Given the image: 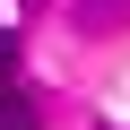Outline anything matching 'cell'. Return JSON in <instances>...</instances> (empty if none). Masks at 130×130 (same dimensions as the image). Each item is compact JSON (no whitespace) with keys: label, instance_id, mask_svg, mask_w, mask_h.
I'll use <instances>...</instances> for the list:
<instances>
[{"label":"cell","instance_id":"obj_4","mask_svg":"<svg viewBox=\"0 0 130 130\" xmlns=\"http://www.w3.org/2000/svg\"><path fill=\"white\" fill-rule=\"evenodd\" d=\"M26 9H35V0H26Z\"/></svg>","mask_w":130,"mask_h":130},{"label":"cell","instance_id":"obj_3","mask_svg":"<svg viewBox=\"0 0 130 130\" xmlns=\"http://www.w3.org/2000/svg\"><path fill=\"white\" fill-rule=\"evenodd\" d=\"M18 52H26V43H18L9 26H0V78H18Z\"/></svg>","mask_w":130,"mask_h":130},{"label":"cell","instance_id":"obj_2","mask_svg":"<svg viewBox=\"0 0 130 130\" xmlns=\"http://www.w3.org/2000/svg\"><path fill=\"white\" fill-rule=\"evenodd\" d=\"M0 130H43V113H35V95H18L9 78H0Z\"/></svg>","mask_w":130,"mask_h":130},{"label":"cell","instance_id":"obj_1","mask_svg":"<svg viewBox=\"0 0 130 130\" xmlns=\"http://www.w3.org/2000/svg\"><path fill=\"white\" fill-rule=\"evenodd\" d=\"M70 18H78L87 35H104V26H121V18H130V0H70Z\"/></svg>","mask_w":130,"mask_h":130}]
</instances>
